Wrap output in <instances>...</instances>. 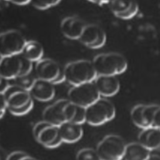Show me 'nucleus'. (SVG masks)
<instances>
[{
	"mask_svg": "<svg viewBox=\"0 0 160 160\" xmlns=\"http://www.w3.org/2000/svg\"><path fill=\"white\" fill-rule=\"evenodd\" d=\"M1 94L4 96L8 109L14 116L26 115L33 108V98L29 91L16 84L10 85L7 90Z\"/></svg>",
	"mask_w": 160,
	"mask_h": 160,
	"instance_id": "1",
	"label": "nucleus"
},
{
	"mask_svg": "<svg viewBox=\"0 0 160 160\" xmlns=\"http://www.w3.org/2000/svg\"><path fill=\"white\" fill-rule=\"evenodd\" d=\"M66 81L72 86L94 81L98 76L92 61L80 59L71 61L64 67Z\"/></svg>",
	"mask_w": 160,
	"mask_h": 160,
	"instance_id": "2",
	"label": "nucleus"
},
{
	"mask_svg": "<svg viewBox=\"0 0 160 160\" xmlns=\"http://www.w3.org/2000/svg\"><path fill=\"white\" fill-rule=\"evenodd\" d=\"M92 63L98 75L116 76L122 74L128 68L126 58L118 52L99 54L94 58Z\"/></svg>",
	"mask_w": 160,
	"mask_h": 160,
	"instance_id": "3",
	"label": "nucleus"
},
{
	"mask_svg": "<svg viewBox=\"0 0 160 160\" xmlns=\"http://www.w3.org/2000/svg\"><path fill=\"white\" fill-rule=\"evenodd\" d=\"M32 67V62L26 58L22 53L1 57L0 76L8 80H14L30 74Z\"/></svg>",
	"mask_w": 160,
	"mask_h": 160,
	"instance_id": "4",
	"label": "nucleus"
},
{
	"mask_svg": "<svg viewBox=\"0 0 160 160\" xmlns=\"http://www.w3.org/2000/svg\"><path fill=\"white\" fill-rule=\"evenodd\" d=\"M116 116V109L113 104L104 98H99L86 108V122L91 126L102 125Z\"/></svg>",
	"mask_w": 160,
	"mask_h": 160,
	"instance_id": "5",
	"label": "nucleus"
},
{
	"mask_svg": "<svg viewBox=\"0 0 160 160\" xmlns=\"http://www.w3.org/2000/svg\"><path fill=\"white\" fill-rule=\"evenodd\" d=\"M126 146V144L121 136L109 134L98 144L96 150L101 160H121Z\"/></svg>",
	"mask_w": 160,
	"mask_h": 160,
	"instance_id": "6",
	"label": "nucleus"
},
{
	"mask_svg": "<svg viewBox=\"0 0 160 160\" xmlns=\"http://www.w3.org/2000/svg\"><path fill=\"white\" fill-rule=\"evenodd\" d=\"M32 132L35 139L47 148H58L63 142L60 135L59 126L44 120L34 125Z\"/></svg>",
	"mask_w": 160,
	"mask_h": 160,
	"instance_id": "7",
	"label": "nucleus"
},
{
	"mask_svg": "<svg viewBox=\"0 0 160 160\" xmlns=\"http://www.w3.org/2000/svg\"><path fill=\"white\" fill-rule=\"evenodd\" d=\"M68 96L70 101L85 108L101 98L94 81L73 86Z\"/></svg>",
	"mask_w": 160,
	"mask_h": 160,
	"instance_id": "8",
	"label": "nucleus"
},
{
	"mask_svg": "<svg viewBox=\"0 0 160 160\" xmlns=\"http://www.w3.org/2000/svg\"><path fill=\"white\" fill-rule=\"evenodd\" d=\"M35 72L38 78L48 81L54 85L66 81L64 68L51 59H41L36 62Z\"/></svg>",
	"mask_w": 160,
	"mask_h": 160,
	"instance_id": "9",
	"label": "nucleus"
},
{
	"mask_svg": "<svg viewBox=\"0 0 160 160\" xmlns=\"http://www.w3.org/2000/svg\"><path fill=\"white\" fill-rule=\"evenodd\" d=\"M27 41L23 34L16 29L1 32L0 35L1 57L21 54Z\"/></svg>",
	"mask_w": 160,
	"mask_h": 160,
	"instance_id": "10",
	"label": "nucleus"
},
{
	"mask_svg": "<svg viewBox=\"0 0 160 160\" xmlns=\"http://www.w3.org/2000/svg\"><path fill=\"white\" fill-rule=\"evenodd\" d=\"M79 41L90 49H99L106 44V34L99 26L95 24H87Z\"/></svg>",
	"mask_w": 160,
	"mask_h": 160,
	"instance_id": "11",
	"label": "nucleus"
},
{
	"mask_svg": "<svg viewBox=\"0 0 160 160\" xmlns=\"http://www.w3.org/2000/svg\"><path fill=\"white\" fill-rule=\"evenodd\" d=\"M69 99H58L47 106L42 112L43 120L51 124L59 126L66 122V108Z\"/></svg>",
	"mask_w": 160,
	"mask_h": 160,
	"instance_id": "12",
	"label": "nucleus"
},
{
	"mask_svg": "<svg viewBox=\"0 0 160 160\" xmlns=\"http://www.w3.org/2000/svg\"><path fill=\"white\" fill-rule=\"evenodd\" d=\"M109 4L112 14L124 20L132 19L139 10L138 4L135 0H111Z\"/></svg>",
	"mask_w": 160,
	"mask_h": 160,
	"instance_id": "13",
	"label": "nucleus"
},
{
	"mask_svg": "<svg viewBox=\"0 0 160 160\" xmlns=\"http://www.w3.org/2000/svg\"><path fill=\"white\" fill-rule=\"evenodd\" d=\"M86 23L75 16H67L61 22L60 29L64 37L71 40H79Z\"/></svg>",
	"mask_w": 160,
	"mask_h": 160,
	"instance_id": "14",
	"label": "nucleus"
},
{
	"mask_svg": "<svg viewBox=\"0 0 160 160\" xmlns=\"http://www.w3.org/2000/svg\"><path fill=\"white\" fill-rule=\"evenodd\" d=\"M29 92L36 100L48 102L52 100L55 96L54 84L48 81L37 78Z\"/></svg>",
	"mask_w": 160,
	"mask_h": 160,
	"instance_id": "15",
	"label": "nucleus"
},
{
	"mask_svg": "<svg viewBox=\"0 0 160 160\" xmlns=\"http://www.w3.org/2000/svg\"><path fill=\"white\" fill-rule=\"evenodd\" d=\"M94 82L100 95L104 97L113 96L120 89V83L116 76L98 75Z\"/></svg>",
	"mask_w": 160,
	"mask_h": 160,
	"instance_id": "16",
	"label": "nucleus"
},
{
	"mask_svg": "<svg viewBox=\"0 0 160 160\" xmlns=\"http://www.w3.org/2000/svg\"><path fill=\"white\" fill-rule=\"evenodd\" d=\"M60 135L64 142L74 143L79 141L83 135L81 124L72 122H65L59 126Z\"/></svg>",
	"mask_w": 160,
	"mask_h": 160,
	"instance_id": "17",
	"label": "nucleus"
},
{
	"mask_svg": "<svg viewBox=\"0 0 160 160\" xmlns=\"http://www.w3.org/2000/svg\"><path fill=\"white\" fill-rule=\"evenodd\" d=\"M138 140L149 150L160 148V129L152 126L144 128L138 136Z\"/></svg>",
	"mask_w": 160,
	"mask_h": 160,
	"instance_id": "18",
	"label": "nucleus"
},
{
	"mask_svg": "<svg viewBox=\"0 0 160 160\" xmlns=\"http://www.w3.org/2000/svg\"><path fill=\"white\" fill-rule=\"evenodd\" d=\"M150 150L141 142H133L126 144L123 160L149 159Z\"/></svg>",
	"mask_w": 160,
	"mask_h": 160,
	"instance_id": "19",
	"label": "nucleus"
},
{
	"mask_svg": "<svg viewBox=\"0 0 160 160\" xmlns=\"http://www.w3.org/2000/svg\"><path fill=\"white\" fill-rule=\"evenodd\" d=\"M66 122L82 124L86 122V108L69 101L66 108Z\"/></svg>",
	"mask_w": 160,
	"mask_h": 160,
	"instance_id": "20",
	"label": "nucleus"
},
{
	"mask_svg": "<svg viewBox=\"0 0 160 160\" xmlns=\"http://www.w3.org/2000/svg\"><path fill=\"white\" fill-rule=\"evenodd\" d=\"M22 54L31 62H38L42 59L44 50L42 45L38 41L31 40L26 42Z\"/></svg>",
	"mask_w": 160,
	"mask_h": 160,
	"instance_id": "21",
	"label": "nucleus"
},
{
	"mask_svg": "<svg viewBox=\"0 0 160 160\" xmlns=\"http://www.w3.org/2000/svg\"><path fill=\"white\" fill-rule=\"evenodd\" d=\"M144 104H138L132 108L131 111V118L135 126L144 129L146 128V126L142 117V108Z\"/></svg>",
	"mask_w": 160,
	"mask_h": 160,
	"instance_id": "22",
	"label": "nucleus"
},
{
	"mask_svg": "<svg viewBox=\"0 0 160 160\" xmlns=\"http://www.w3.org/2000/svg\"><path fill=\"white\" fill-rule=\"evenodd\" d=\"M159 106L157 104H144L142 108V117L147 128L152 126L155 112Z\"/></svg>",
	"mask_w": 160,
	"mask_h": 160,
	"instance_id": "23",
	"label": "nucleus"
},
{
	"mask_svg": "<svg viewBox=\"0 0 160 160\" xmlns=\"http://www.w3.org/2000/svg\"><path fill=\"white\" fill-rule=\"evenodd\" d=\"M14 80V82H15L14 84H16L24 89L30 91L36 79H34V77L32 76L30 73L28 74H26V75L21 76L20 77H18Z\"/></svg>",
	"mask_w": 160,
	"mask_h": 160,
	"instance_id": "24",
	"label": "nucleus"
},
{
	"mask_svg": "<svg viewBox=\"0 0 160 160\" xmlns=\"http://www.w3.org/2000/svg\"><path fill=\"white\" fill-rule=\"evenodd\" d=\"M76 159L79 160L99 159L96 150H94L91 148H83L79 150L76 154Z\"/></svg>",
	"mask_w": 160,
	"mask_h": 160,
	"instance_id": "25",
	"label": "nucleus"
},
{
	"mask_svg": "<svg viewBox=\"0 0 160 160\" xmlns=\"http://www.w3.org/2000/svg\"><path fill=\"white\" fill-rule=\"evenodd\" d=\"M61 0H31L34 8L39 10H46L57 5Z\"/></svg>",
	"mask_w": 160,
	"mask_h": 160,
	"instance_id": "26",
	"label": "nucleus"
},
{
	"mask_svg": "<svg viewBox=\"0 0 160 160\" xmlns=\"http://www.w3.org/2000/svg\"><path fill=\"white\" fill-rule=\"evenodd\" d=\"M34 159V158L32 157L28 153L21 151H13L9 154L6 158L7 160H27Z\"/></svg>",
	"mask_w": 160,
	"mask_h": 160,
	"instance_id": "27",
	"label": "nucleus"
},
{
	"mask_svg": "<svg viewBox=\"0 0 160 160\" xmlns=\"http://www.w3.org/2000/svg\"><path fill=\"white\" fill-rule=\"evenodd\" d=\"M152 126L160 129V106L155 112Z\"/></svg>",
	"mask_w": 160,
	"mask_h": 160,
	"instance_id": "28",
	"label": "nucleus"
},
{
	"mask_svg": "<svg viewBox=\"0 0 160 160\" xmlns=\"http://www.w3.org/2000/svg\"><path fill=\"white\" fill-rule=\"evenodd\" d=\"M8 109V106L4 98V96L1 93V108H0V118L1 119L2 118L3 116L6 113V111Z\"/></svg>",
	"mask_w": 160,
	"mask_h": 160,
	"instance_id": "29",
	"label": "nucleus"
},
{
	"mask_svg": "<svg viewBox=\"0 0 160 160\" xmlns=\"http://www.w3.org/2000/svg\"><path fill=\"white\" fill-rule=\"evenodd\" d=\"M0 86H1V93H4L7 90V89L9 87L10 85L8 82V79L1 77Z\"/></svg>",
	"mask_w": 160,
	"mask_h": 160,
	"instance_id": "30",
	"label": "nucleus"
},
{
	"mask_svg": "<svg viewBox=\"0 0 160 160\" xmlns=\"http://www.w3.org/2000/svg\"><path fill=\"white\" fill-rule=\"evenodd\" d=\"M149 159H160V148L150 150Z\"/></svg>",
	"mask_w": 160,
	"mask_h": 160,
	"instance_id": "31",
	"label": "nucleus"
},
{
	"mask_svg": "<svg viewBox=\"0 0 160 160\" xmlns=\"http://www.w3.org/2000/svg\"><path fill=\"white\" fill-rule=\"evenodd\" d=\"M6 1H9L18 6H23L31 2V0H4Z\"/></svg>",
	"mask_w": 160,
	"mask_h": 160,
	"instance_id": "32",
	"label": "nucleus"
},
{
	"mask_svg": "<svg viewBox=\"0 0 160 160\" xmlns=\"http://www.w3.org/2000/svg\"><path fill=\"white\" fill-rule=\"evenodd\" d=\"M89 2L98 5H103L105 4H108L111 0H88Z\"/></svg>",
	"mask_w": 160,
	"mask_h": 160,
	"instance_id": "33",
	"label": "nucleus"
}]
</instances>
